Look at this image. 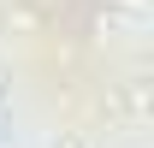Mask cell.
<instances>
[{
  "label": "cell",
  "instance_id": "obj_1",
  "mask_svg": "<svg viewBox=\"0 0 154 148\" xmlns=\"http://www.w3.org/2000/svg\"><path fill=\"white\" fill-rule=\"evenodd\" d=\"M54 148H89V142H83L77 130H59V136H54Z\"/></svg>",
  "mask_w": 154,
  "mask_h": 148
}]
</instances>
